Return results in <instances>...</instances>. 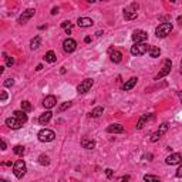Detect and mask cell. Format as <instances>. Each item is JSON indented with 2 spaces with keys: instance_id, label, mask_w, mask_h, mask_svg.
<instances>
[{
  "instance_id": "obj_1",
  "label": "cell",
  "mask_w": 182,
  "mask_h": 182,
  "mask_svg": "<svg viewBox=\"0 0 182 182\" xmlns=\"http://www.w3.org/2000/svg\"><path fill=\"white\" fill-rule=\"evenodd\" d=\"M171 31H172V24H171V23H161L160 26L155 29L156 37H160V38L167 37Z\"/></svg>"
},
{
  "instance_id": "obj_2",
  "label": "cell",
  "mask_w": 182,
  "mask_h": 182,
  "mask_svg": "<svg viewBox=\"0 0 182 182\" xmlns=\"http://www.w3.org/2000/svg\"><path fill=\"white\" fill-rule=\"evenodd\" d=\"M37 138H38V141H41V142H51V141H54L56 134H54V131L48 130V128H43L37 134Z\"/></svg>"
},
{
  "instance_id": "obj_3",
  "label": "cell",
  "mask_w": 182,
  "mask_h": 182,
  "mask_svg": "<svg viewBox=\"0 0 182 182\" xmlns=\"http://www.w3.org/2000/svg\"><path fill=\"white\" fill-rule=\"evenodd\" d=\"M13 174L16 178H23L26 174V162L23 160H17L13 165Z\"/></svg>"
},
{
  "instance_id": "obj_4",
  "label": "cell",
  "mask_w": 182,
  "mask_h": 182,
  "mask_svg": "<svg viewBox=\"0 0 182 182\" xmlns=\"http://www.w3.org/2000/svg\"><path fill=\"white\" fill-rule=\"evenodd\" d=\"M148 48H149V46L145 44V41L144 43H135L131 47V54L132 56H142V54H145V53L148 51Z\"/></svg>"
},
{
  "instance_id": "obj_5",
  "label": "cell",
  "mask_w": 182,
  "mask_h": 182,
  "mask_svg": "<svg viewBox=\"0 0 182 182\" xmlns=\"http://www.w3.org/2000/svg\"><path fill=\"white\" fill-rule=\"evenodd\" d=\"M93 84H94V81L91 80V78H86V80H83V81L78 84L77 91H78L80 94H86L87 91H90V90H91Z\"/></svg>"
},
{
  "instance_id": "obj_6",
  "label": "cell",
  "mask_w": 182,
  "mask_h": 182,
  "mask_svg": "<svg viewBox=\"0 0 182 182\" xmlns=\"http://www.w3.org/2000/svg\"><path fill=\"white\" fill-rule=\"evenodd\" d=\"M131 37L134 40V43H144V41H147V38H148V33L144 31V30H135Z\"/></svg>"
},
{
  "instance_id": "obj_7",
  "label": "cell",
  "mask_w": 182,
  "mask_h": 182,
  "mask_svg": "<svg viewBox=\"0 0 182 182\" xmlns=\"http://www.w3.org/2000/svg\"><path fill=\"white\" fill-rule=\"evenodd\" d=\"M23 124H24V123H23L22 119L16 118L14 115L6 119V125H7L9 128H11V130H19V128H22V127H23Z\"/></svg>"
},
{
  "instance_id": "obj_8",
  "label": "cell",
  "mask_w": 182,
  "mask_h": 182,
  "mask_svg": "<svg viewBox=\"0 0 182 182\" xmlns=\"http://www.w3.org/2000/svg\"><path fill=\"white\" fill-rule=\"evenodd\" d=\"M34 13H36V10H34V9H27L26 11H23L22 14H20L19 20H17V22H19V24H26V23L34 16Z\"/></svg>"
},
{
  "instance_id": "obj_9",
  "label": "cell",
  "mask_w": 182,
  "mask_h": 182,
  "mask_svg": "<svg viewBox=\"0 0 182 182\" xmlns=\"http://www.w3.org/2000/svg\"><path fill=\"white\" fill-rule=\"evenodd\" d=\"M63 48L66 53H73L77 48V41L74 38H66L63 41Z\"/></svg>"
},
{
  "instance_id": "obj_10",
  "label": "cell",
  "mask_w": 182,
  "mask_h": 182,
  "mask_svg": "<svg viewBox=\"0 0 182 182\" xmlns=\"http://www.w3.org/2000/svg\"><path fill=\"white\" fill-rule=\"evenodd\" d=\"M171 67H172V61L171 60H165V63H164V67H162V70L158 73V74L155 75V80H160V78H162V77H165V75L171 71Z\"/></svg>"
},
{
  "instance_id": "obj_11",
  "label": "cell",
  "mask_w": 182,
  "mask_h": 182,
  "mask_svg": "<svg viewBox=\"0 0 182 182\" xmlns=\"http://www.w3.org/2000/svg\"><path fill=\"white\" fill-rule=\"evenodd\" d=\"M167 131H168V124H167V123H164L160 127V130L152 134V137H151V142H156L161 137H162L164 134H165V132H167Z\"/></svg>"
},
{
  "instance_id": "obj_12",
  "label": "cell",
  "mask_w": 182,
  "mask_h": 182,
  "mask_svg": "<svg viewBox=\"0 0 182 182\" xmlns=\"http://www.w3.org/2000/svg\"><path fill=\"white\" fill-rule=\"evenodd\" d=\"M182 161V156L181 154H171L169 156H167V160H165V164L167 165H176V164H181Z\"/></svg>"
},
{
  "instance_id": "obj_13",
  "label": "cell",
  "mask_w": 182,
  "mask_h": 182,
  "mask_svg": "<svg viewBox=\"0 0 182 182\" xmlns=\"http://www.w3.org/2000/svg\"><path fill=\"white\" fill-rule=\"evenodd\" d=\"M107 132H111V134H121L124 132V127L121 124H111V125L107 127Z\"/></svg>"
},
{
  "instance_id": "obj_14",
  "label": "cell",
  "mask_w": 182,
  "mask_h": 182,
  "mask_svg": "<svg viewBox=\"0 0 182 182\" xmlns=\"http://www.w3.org/2000/svg\"><path fill=\"white\" fill-rule=\"evenodd\" d=\"M56 104H57V98L54 95H47L43 100V105L46 108H53V107H56Z\"/></svg>"
},
{
  "instance_id": "obj_15",
  "label": "cell",
  "mask_w": 182,
  "mask_h": 182,
  "mask_svg": "<svg viewBox=\"0 0 182 182\" xmlns=\"http://www.w3.org/2000/svg\"><path fill=\"white\" fill-rule=\"evenodd\" d=\"M51 117H53V112L51 111H46V112H43V114L38 117V123L41 124V125H46V124L51 119Z\"/></svg>"
},
{
  "instance_id": "obj_16",
  "label": "cell",
  "mask_w": 182,
  "mask_h": 182,
  "mask_svg": "<svg viewBox=\"0 0 182 182\" xmlns=\"http://www.w3.org/2000/svg\"><path fill=\"white\" fill-rule=\"evenodd\" d=\"M77 24L78 27H91L94 24V22L91 19H88V17H80L77 20Z\"/></svg>"
},
{
  "instance_id": "obj_17",
  "label": "cell",
  "mask_w": 182,
  "mask_h": 182,
  "mask_svg": "<svg viewBox=\"0 0 182 182\" xmlns=\"http://www.w3.org/2000/svg\"><path fill=\"white\" fill-rule=\"evenodd\" d=\"M148 119H154V114H144L140 118V121H138V124H137V130H141L142 127H144V124L148 121Z\"/></svg>"
},
{
  "instance_id": "obj_18",
  "label": "cell",
  "mask_w": 182,
  "mask_h": 182,
  "mask_svg": "<svg viewBox=\"0 0 182 182\" xmlns=\"http://www.w3.org/2000/svg\"><path fill=\"white\" fill-rule=\"evenodd\" d=\"M110 53H111V61L112 63H119L121 60H123V53L118 51V50H110Z\"/></svg>"
},
{
  "instance_id": "obj_19",
  "label": "cell",
  "mask_w": 182,
  "mask_h": 182,
  "mask_svg": "<svg viewBox=\"0 0 182 182\" xmlns=\"http://www.w3.org/2000/svg\"><path fill=\"white\" fill-rule=\"evenodd\" d=\"M81 145H83V148H86V149H93V148H95V141L90 140V138H83Z\"/></svg>"
},
{
  "instance_id": "obj_20",
  "label": "cell",
  "mask_w": 182,
  "mask_h": 182,
  "mask_svg": "<svg viewBox=\"0 0 182 182\" xmlns=\"http://www.w3.org/2000/svg\"><path fill=\"white\" fill-rule=\"evenodd\" d=\"M137 81H138V78L137 77H132V78H130L128 81L124 84V91H130V90H132L135 87V84H137Z\"/></svg>"
},
{
  "instance_id": "obj_21",
  "label": "cell",
  "mask_w": 182,
  "mask_h": 182,
  "mask_svg": "<svg viewBox=\"0 0 182 182\" xmlns=\"http://www.w3.org/2000/svg\"><path fill=\"white\" fill-rule=\"evenodd\" d=\"M137 10H131V9H127V10H124V17H125V20H134L137 19Z\"/></svg>"
},
{
  "instance_id": "obj_22",
  "label": "cell",
  "mask_w": 182,
  "mask_h": 182,
  "mask_svg": "<svg viewBox=\"0 0 182 182\" xmlns=\"http://www.w3.org/2000/svg\"><path fill=\"white\" fill-rule=\"evenodd\" d=\"M40 44H41V38H40V36H36V37H34L33 40L30 41V48H31V50H37V48L40 47Z\"/></svg>"
},
{
  "instance_id": "obj_23",
  "label": "cell",
  "mask_w": 182,
  "mask_h": 182,
  "mask_svg": "<svg viewBox=\"0 0 182 182\" xmlns=\"http://www.w3.org/2000/svg\"><path fill=\"white\" fill-rule=\"evenodd\" d=\"M103 112H104V108L103 107H95L93 111L90 112V117H91V118H98Z\"/></svg>"
},
{
  "instance_id": "obj_24",
  "label": "cell",
  "mask_w": 182,
  "mask_h": 182,
  "mask_svg": "<svg viewBox=\"0 0 182 182\" xmlns=\"http://www.w3.org/2000/svg\"><path fill=\"white\" fill-rule=\"evenodd\" d=\"M148 51H149V56L152 57V59H156V57H160V54H161L160 47H154V46H151V47L148 48Z\"/></svg>"
},
{
  "instance_id": "obj_25",
  "label": "cell",
  "mask_w": 182,
  "mask_h": 182,
  "mask_svg": "<svg viewBox=\"0 0 182 182\" xmlns=\"http://www.w3.org/2000/svg\"><path fill=\"white\" fill-rule=\"evenodd\" d=\"M14 117L16 118H19V119H22L23 123H26L27 121V114H26V111H23V110H17V111H14Z\"/></svg>"
},
{
  "instance_id": "obj_26",
  "label": "cell",
  "mask_w": 182,
  "mask_h": 182,
  "mask_svg": "<svg viewBox=\"0 0 182 182\" xmlns=\"http://www.w3.org/2000/svg\"><path fill=\"white\" fill-rule=\"evenodd\" d=\"M44 60L47 61V63H54V61L57 60L56 53L54 51H47L46 53V56H44Z\"/></svg>"
},
{
  "instance_id": "obj_27",
  "label": "cell",
  "mask_w": 182,
  "mask_h": 182,
  "mask_svg": "<svg viewBox=\"0 0 182 182\" xmlns=\"http://www.w3.org/2000/svg\"><path fill=\"white\" fill-rule=\"evenodd\" d=\"M38 164H40V165H43V167L48 165V164H50V161H48V156L44 155V154H41V155L38 156Z\"/></svg>"
},
{
  "instance_id": "obj_28",
  "label": "cell",
  "mask_w": 182,
  "mask_h": 182,
  "mask_svg": "<svg viewBox=\"0 0 182 182\" xmlns=\"http://www.w3.org/2000/svg\"><path fill=\"white\" fill-rule=\"evenodd\" d=\"M71 104H73L71 101H66V103H63V104L60 105V107H59V110H57V111H59V112H63V111H66V110H68V108L71 107Z\"/></svg>"
},
{
  "instance_id": "obj_29",
  "label": "cell",
  "mask_w": 182,
  "mask_h": 182,
  "mask_svg": "<svg viewBox=\"0 0 182 182\" xmlns=\"http://www.w3.org/2000/svg\"><path fill=\"white\" fill-rule=\"evenodd\" d=\"M13 151H14V154H17V155H23V154H24V147H23V145H16L14 148H13Z\"/></svg>"
},
{
  "instance_id": "obj_30",
  "label": "cell",
  "mask_w": 182,
  "mask_h": 182,
  "mask_svg": "<svg viewBox=\"0 0 182 182\" xmlns=\"http://www.w3.org/2000/svg\"><path fill=\"white\" fill-rule=\"evenodd\" d=\"M22 110L23 111H26V112H29L30 110H31V104H30L29 101H23L22 103Z\"/></svg>"
},
{
  "instance_id": "obj_31",
  "label": "cell",
  "mask_w": 182,
  "mask_h": 182,
  "mask_svg": "<svg viewBox=\"0 0 182 182\" xmlns=\"http://www.w3.org/2000/svg\"><path fill=\"white\" fill-rule=\"evenodd\" d=\"M144 181H155V182H158L160 181V176H155V175H145Z\"/></svg>"
},
{
  "instance_id": "obj_32",
  "label": "cell",
  "mask_w": 182,
  "mask_h": 182,
  "mask_svg": "<svg viewBox=\"0 0 182 182\" xmlns=\"http://www.w3.org/2000/svg\"><path fill=\"white\" fill-rule=\"evenodd\" d=\"M13 86H14V80L13 78H7L4 81V87H13Z\"/></svg>"
},
{
  "instance_id": "obj_33",
  "label": "cell",
  "mask_w": 182,
  "mask_h": 182,
  "mask_svg": "<svg viewBox=\"0 0 182 182\" xmlns=\"http://www.w3.org/2000/svg\"><path fill=\"white\" fill-rule=\"evenodd\" d=\"M4 59H6V66H7V67H11V66H13V64H14V60L11 59V57H4Z\"/></svg>"
},
{
  "instance_id": "obj_34",
  "label": "cell",
  "mask_w": 182,
  "mask_h": 182,
  "mask_svg": "<svg viewBox=\"0 0 182 182\" xmlns=\"http://www.w3.org/2000/svg\"><path fill=\"white\" fill-rule=\"evenodd\" d=\"M7 98H9V95L6 91H2V93H0V101H6Z\"/></svg>"
},
{
  "instance_id": "obj_35",
  "label": "cell",
  "mask_w": 182,
  "mask_h": 182,
  "mask_svg": "<svg viewBox=\"0 0 182 182\" xmlns=\"http://www.w3.org/2000/svg\"><path fill=\"white\" fill-rule=\"evenodd\" d=\"M61 27H63V29H67V27H71V23L68 22V20H66V22H63V23H61Z\"/></svg>"
},
{
  "instance_id": "obj_36",
  "label": "cell",
  "mask_w": 182,
  "mask_h": 182,
  "mask_svg": "<svg viewBox=\"0 0 182 182\" xmlns=\"http://www.w3.org/2000/svg\"><path fill=\"white\" fill-rule=\"evenodd\" d=\"M105 174H107L108 178H111V176H112V169H110V168H108V169H105Z\"/></svg>"
},
{
  "instance_id": "obj_37",
  "label": "cell",
  "mask_w": 182,
  "mask_h": 182,
  "mask_svg": "<svg viewBox=\"0 0 182 182\" xmlns=\"http://www.w3.org/2000/svg\"><path fill=\"white\" fill-rule=\"evenodd\" d=\"M176 176H178V178H181V176H182V167L178 168V171H176Z\"/></svg>"
},
{
  "instance_id": "obj_38",
  "label": "cell",
  "mask_w": 182,
  "mask_h": 182,
  "mask_svg": "<svg viewBox=\"0 0 182 182\" xmlns=\"http://www.w3.org/2000/svg\"><path fill=\"white\" fill-rule=\"evenodd\" d=\"M59 13V7H53V10H51V14L54 16V14H57Z\"/></svg>"
},
{
  "instance_id": "obj_39",
  "label": "cell",
  "mask_w": 182,
  "mask_h": 182,
  "mask_svg": "<svg viewBox=\"0 0 182 182\" xmlns=\"http://www.w3.org/2000/svg\"><path fill=\"white\" fill-rule=\"evenodd\" d=\"M119 179H121V181H128V179H130V176H121Z\"/></svg>"
},
{
  "instance_id": "obj_40",
  "label": "cell",
  "mask_w": 182,
  "mask_h": 182,
  "mask_svg": "<svg viewBox=\"0 0 182 182\" xmlns=\"http://www.w3.org/2000/svg\"><path fill=\"white\" fill-rule=\"evenodd\" d=\"M36 70H37V71L43 70V66H41V64H38V66H37V68H36Z\"/></svg>"
},
{
  "instance_id": "obj_41",
  "label": "cell",
  "mask_w": 182,
  "mask_h": 182,
  "mask_svg": "<svg viewBox=\"0 0 182 182\" xmlns=\"http://www.w3.org/2000/svg\"><path fill=\"white\" fill-rule=\"evenodd\" d=\"M3 71H4V67H3V66H0V75L3 74Z\"/></svg>"
},
{
  "instance_id": "obj_42",
  "label": "cell",
  "mask_w": 182,
  "mask_h": 182,
  "mask_svg": "<svg viewBox=\"0 0 182 182\" xmlns=\"http://www.w3.org/2000/svg\"><path fill=\"white\" fill-rule=\"evenodd\" d=\"M90 40H91L90 37H86V38H84V41H86V43H90Z\"/></svg>"
},
{
  "instance_id": "obj_43",
  "label": "cell",
  "mask_w": 182,
  "mask_h": 182,
  "mask_svg": "<svg viewBox=\"0 0 182 182\" xmlns=\"http://www.w3.org/2000/svg\"><path fill=\"white\" fill-rule=\"evenodd\" d=\"M87 2H88V3H94V2H95V0H87Z\"/></svg>"
},
{
  "instance_id": "obj_44",
  "label": "cell",
  "mask_w": 182,
  "mask_h": 182,
  "mask_svg": "<svg viewBox=\"0 0 182 182\" xmlns=\"http://www.w3.org/2000/svg\"><path fill=\"white\" fill-rule=\"evenodd\" d=\"M172 3H176V2H179V0H171Z\"/></svg>"
},
{
  "instance_id": "obj_45",
  "label": "cell",
  "mask_w": 182,
  "mask_h": 182,
  "mask_svg": "<svg viewBox=\"0 0 182 182\" xmlns=\"http://www.w3.org/2000/svg\"><path fill=\"white\" fill-rule=\"evenodd\" d=\"M101 2H107V0H101Z\"/></svg>"
}]
</instances>
